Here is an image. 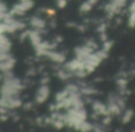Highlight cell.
I'll list each match as a JSON object with an SVG mask.
<instances>
[{
  "label": "cell",
  "instance_id": "cell-3",
  "mask_svg": "<svg viewBox=\"0 0 135 132\" xmlns=\"http://www.w3.org/2000/svg\"><path fill=\"white\" fill-rule=\"evenodd\" d=\"M57 5L59 8H64L66 6V0H58Z\"/></svg>",
  "mask_w": 135,
  "mask_h": 132
},
{
  "label": "cell",
  "instance_id": "cell-4",
  "mask_svg": "<svg viewBox=\"0 0 135 132\" xmlns=\"http://www.w3.org/2000/svg\"><path fill=\"white\" fill-rule=\"evenodd\" d=\"M134 74H135V70H134Z\"/></svg>",
  "mask_w": 135,
  "mask_h": 132
},
{
  "label": "cell",
  "instance_id": "cell-1",
  "mask_svg": "<svg viewBox=\"0 0 135 132\" xmlns=\"http://www.w3.org/2000/svg\"><path fill=\"white\" fill-rule=\"evenodd\" d=\"M48 88L46 87H43L41 89V91H39V97H38V101H40V102H43V101L45 100V98H46L47 96H48Z\"/></svg>",
  "mask_w": 135,
  "mask_h": 132
},
{
  "label": "cell",
  "instance_id": "cell-2",
  "mask_svg": "<svg viewBox=\"0 0 135 132\" xmlns=\"http://www.w3.org/2000/svg\"><path fill=\"white\" fill-rule=\"evenodd\" d=\"M131 117H132V112L131 111V110H129V111H127L125 113V115H124L123 116V121L124 122H129V120L131 119Z\"/></svg>",
  "mask_w": 135,
  "mask_h": 132
}]
</instances>
